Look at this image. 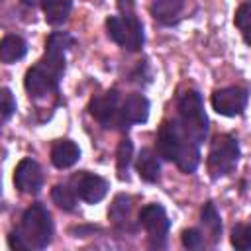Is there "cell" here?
<instances>
[{
    "label": "cell",
    "mask_w": 251,
    "mask_h": 251,
    "mask_svg": "<svg viewBox=\"0 0 251 251\" xmlns=\"http://www.w3.org/2000/svg\"><path fill=\"white\" fill-rule=\"evenodd\" d=\"M25 53H27V43L22 35H6L0 41V61L6 65L24 59Z\"/></svg>",
    "instance_id": "obj_16"
},
{
    "label": "cell",
    "mask_w": 251,
    "mask_h": 251,
    "mask_svg": "<svg viewBox=\"0 0 251 251\" xmlns=\"http://www.w3.org/2000/svg\"><path fill=\"white\" fill-rule=\"evenodd\" d=\"M133 157V143L129 139H122L116 151V165H118V175L120 178H127V169Z\"/></svg>",
    "instance_id": "obj_22"
},
{
    "label": "cell",
    "mask_w": 251,
    "mask_h": 251,
    "mask_svg": "<svg viewBox=\"0 0 251 251\" xmlns=\"http://www.w3.org/2000/svg\"><path fill=\"white\" fill-rule=\"evenodd\" d=\"M200 145L194 143L182 129L178 120H167L157 133V153L165 161H175L176 167L190 175L200 163Z\"/></svg>",
    "instance_id": "obj_1"
},
{
    "label": "cell",
    "mask_w": 251,
    "mask_h": 251,
    "mask_svg": "<svg viewBox=\"0 0 251 251\" xmlns=\"http://www.w3.org/2000/svg\"><path fill=\"white\" fill-rule=\"evenodd\" d=\"M180 241L186 249H200L204 245V235L200 229L196 227H190V229H184L182 235H180Z\"/></svg>",
    "instance_id": "obj_25"
},
{
    "label": "cell",
    "mask_w": 251,
    "mask_h": 251,
    "mask_svg": "<svg viewBox=\"0 0 251 251\" xmlns=\"http://www.w3.org/2000/svg\"><path fill=\"white\" fill-rule=\"evenodd\" d=\"M231 245L239 251H249L251 249V224H237L231 229L229 237Z\"/></svg>",
    "instance_id": "obj_23"
},
{
    "label": "cell",
    "mask_w": 251,
    "mask_h": 251,
    "mask_svg": "<svg viewBox=\"0 0 251 251\" xmlns=\"http://www.w3.org/2000/svg\"><path fill=\"white\" fill-rule=\"evenodd\" d=\"M200 222L204 226V229L208 231V235L212 237V243L218 241L220 233H222V220H220V214L216 210V206L212 202H206L200 210Z\"/></svg>",
    "instance_id": "obj_18"
},
{
    "label": "cell",
    "mask_w": 251,
    "mask_h": 251,
    "mask_svg": "<svg viewBox=\"0 0 251 251\" xmlns=\"http://www.w3.org/2000/svg\"><path fill=\"white\" fill-rule=\"evenodd\" d=\"M59 80L61 76L57 73L47 69L43 63H37L31 69H27L24 76V88L29 94V98H45L59 90Z\"/></svg>",
    "instance_id": "obj_7"
},
{
    "label": "cell",
    "mask_w": 251,
    "mask_h": 251,
    "mask_svg": "<svg viewBox=\"0 0 251 251\" xmlns=\"http://www.w3.org/2000/svg\"><path fill=\"white\" fill-rule=\"evenodd\" d=\"M90 114L106 127H120L124 129V120H122V106H120V94L118 90H108L100 96H94L90 100V106H88Z\"/></svg>",
    "instance_id": "obj_6"
},
{
    "label": "cell",
    "mask_w": 251,
    "mask_h": 251,
    "mask_svg": "<svg viewBox=\"0 0 251 251\" xmlns=\"http://www.w3.org/2000/svg\"><path fill=\"white\" fill-rule=\"evenodd\" d=\"M41 10L49 25H61L69 20L73 0H41Z\"/></svg>",
    "instance_id": "obj_17"
},
{
    "label": "cell",
    "mask_w": 251,
    "mask_h": 251,
    "mask_svg": "<svg viewBox=\"0 0 251 251\" xmlns=\"http://www.w3.org/2000/svg\"><path fill=\"white\" fill-rule=\"evenodd\" d=\"M75 45V37L69 31H53L45 41V51L65 55Z\"/></svg>",
    "instance_id": "obj_21"
},
{
    "label": "cell",
    "mask_w": 251,
    "mask_h": 251,
    "mask_svg": "<svg viewBox=\"0 0 251 251\" xmlns=\"http://www.w3.org/2000/svg\"><path fill=\"white\" fill-rule=\"evenodd\" d=\"M80 159V149L71 139H59L51 147V163L57 169H69Z\"/></svg>",
    "instance_id": "obj_14"
},
{
    "label": "cell",
    "mask_w": 251,
    "mask_h": 251,
    "mask_svg": "<svg viewBox=\"0 0 251 251\" xmlns=\"http://www.w3.org/2000/svg\"><path fill=\"white\" fill-rule=\"evenodd\" d=\"M51 198L53 202L65 210V212H73L76 208V198L78 194L75 192V188H71L69 184H55L53 190H51Z\"/></svg>",
    "instance_id": "obj_19"
},
{
    "label": "cell",
    "mask_w": 251,
    "mask_h": 251,
    "mask_svg": "<svg viewBox=\"0 0 251 251\" xmlns=\"http://www.w3.org/2000/svg\"><path fill=\"white\" fill-rule=\"evenodd\" d=\"M18 231L22 233L29 249H45L53 237V220L49 210L41 202L31 204L24 212Z\"/></svg>",
    "instance_id": "obj_3"
},
{
    "label": "cell",
    "mask_w": 251,
    "mask_h": 251,
    "mask_svg": "<svg viewBox=\"0 0 251 251\" xmlns=\"http://www.w3.org/2000/svg\"><path fill=\"white\" fill-rule=\"evenodd\" d=\"M135 169H137V175L145 182H157L159 176H161V163L157 159V153H153L151 149H141L139 151Z\"/></svg>",
    "instance_id": "obj_15"
},
{
    "label": "cell",
    "mask_w": 251,
    "mask_h": 251,
    "mask_svg": "<svg viewBox=\"0 0 251 251\" xmlns=\"http://www.w3.org/2000/svg\"><path fill=\"white\" fill-rule=\"evenodd\" d=\"M129 210H131L129 198H127L126 194H118V196L114 198L110 210H108V216H110V220H114L116 224H120V222H126V220H127Z\"/></svg>",
    "instance_id": "obj_24"
},
{
    "label": "cell",
    "mask_w": 251,
    "mask_h": 251,
    "mask_svg": "<svg viewBox=\"0 0 251 251\" xmlns=\"http://www.w3.org/2000/svg\"><path fill=\"white\" fill-rule=\"evenodd\" d=\"M118 6L122 10V16H110L106 20L108 37L127 51H139L143 47L145 33H143L141 22L133 12V2L118 0Z\"/></svg>",
    "instance_id": "obj_2"
},
{
    "label": "cell",
    "mask_w": 251,
    "mask_h": 251,
    "mask_svg": "<svg viewBox=\"0 0 251 251\" xmlns=\"http://www.w3.org/2000/svg\"><path fill=\"white\" fill-rule=\"evenodd\" d=\"M233 24L239 29L243 41L251 47V2H243L235 14H233Z\"/></svg>",
    "instance_id": "obj_20"
},
{
    "label": "cell",
    "mask_w": 251,
    "mask_h": 251,
    "mask_svg": "<svg viewBox=\"0 0 251 251\" xmlns=\"http://www.w3.org/2000/svg\"><path fill=\"white\" fill-rule=\"evenodd\" d=\"M14 184L24 194H37L43 186V173L37 161L24 157L14 169Z\"/></svg>",
    "instance_id": "obj_11"
},
{
    "label": "cell",
    "mask_w": 251,
    "mask_h": 251,
    "mask_svg": "<svg viewBox=\"0 0 251 251\" xmlns=\"http://www.w3.org/2000/svg\"><path fill=\"white\" fill-rule=\"evenodd\" d=\"M139 224L145 227V231L149 233L151 245L153 247H163L171 222L167 218V212L161 204H147L139 210Z\"/></svg>",
    "instance_id": "obj_8"
},
{
    "label": "cell",
    "mask_w": 251,
    "mask_h": 251,
    "mask_svg": "<svg viewBox=\"0 0 251 251\" xmlns=\"http://www.w3.org/2000/svg\"><path fill=\"white\" fill-rule=\"evenodd\" d=\"M24 6H27V8H33V6H37V0H20Z\"/></svg>",
    "instance_id": "obj_27"
},
{
    "label": "cell",
    "mask_w": 251,
    "mask_h": 251,
    "mask_svg": "<svg viewBox=\"0 0 251 251\" xmlns=\"http://www.w3.org/2000/svg\"><path fill=\"white\" fill-rule=\"evenodd\" d=\"M149 118V100L147 96L133 92L127 94L126 100L122 102V120L124 126L129 127L131 124H143Z\"/></svg>",
    "instance_id": "obj_13"
},
{
    "label": "cell",
    "mask_w": 251,
    "mask_h": 251,
    "mask_svg": "<svg viewBox=\"0 0 251 251\" xmlns=\"http://www.w3.org/2000/svg\"><path fill=\"white\" fill-rule=\"evenodd\" d=\"M186 6H188V0H153L149 12L157 24L175 25L182 20Z\"/></svg>",
    "instance_id": "obj_12"
},
{
    "label": "cell",
    "mask_w": 251,
    "mask_h": 251,
    "mask_svg": "<svg viewBox=\"0 0 251 251\" xmlns=\"http://www.w3.org/2000/svg\"><path fill=\"white\" fill-rule=\"evenodd\" d=\"M247 100H249V92L245 88H241V86L218 88V90H214V94L210 98L212 108L220 116H226V118L241 116L245 106H247Z\"/></svg>",
    "instance_id": "obj_9"
},
{
    "label": "cell",
    "mask_w": 251,
    "mask_h": 251,
    "mask_svg": "<svg viewBox=\"0 0 251 251\" xmlns=\"http://www.w3.org/2000/svg\"><path fill=\"white\" fill-rule=\"evenodd\" d=\"M241 157V149L237 143V137L229 135V133H220L212 139L210 143V151H208V159H206V167L210 176L222 178L229 173H233V169L237 167Z\"/></svg>",
    "instance_id": "obj_5"
},
{
    "label": "cell",
    "mask_w": 251,
    "mask_h": 251,
    "mask_svg": "<svg viewBox=\"0 0 251 251\" xmlns=\"http://www.w3.org/2000/svg\"><path fill=\"white\" fill-rule=\"evenodd\" d=\"M73 188L78 194V198L86 204H96L100 202L106 192H108V180L102 178L100 175L82 171L73 176Z\"/></svg>",
    "instance_id": "obj_10"
},
{
    "label": "cell",
    "mask_w": 251,
    "mask_h": 251,
    "mask_svg": "<svg viewBox=\"0 0 251 251\" xmlns=\"http://www.w3.org/2000/svg\"><path fill=\"white\" fill-rule=\"evenodd\" d=\"M178 122L184 133L198 145L208 137V116L204 112L202 96L196 90H188L178 100Z\"/></svg>",
    "instance_id": "obj_4"
},
{
    "label": "cell",
    "mask_w": 251,
    "mask_h": 251,
    "mask_svg": "<svg viewBox=\"0 0 251 251\" xmlns=\"http://www.w3.org/2000/svg\"><path fill=\"white\" fill-rule=\"evenodd\" d=\"M16 112V98L12 96L10 88H2V120H10V116Z\"/></svg>",
    "instance_id": "obj_26"
}]
</instances>
